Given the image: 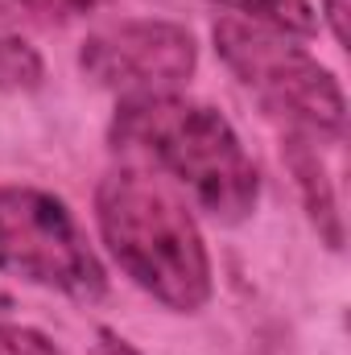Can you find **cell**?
<instances>
[{
	"mask_svg": "<svg viewBox=\"0 0 351 355\" xmlns=\"http://www.w3.org/2000/svg\"><path fill=\"white\" fill-rule=\"evenodd\" d=\"M108 145L124 162L186 190L215 223H244L261 202V166L236 124L186 91L124 95L108 120Z\"/></svg>",
	"mask_w": 351,
	"mask_h": 355,
	"instance_id": "cell-1",
	"label": "cell"
},
{
	"mask_svg": "<svg viewBox=\"0 0 351 355\" xmlns=\"http://www.w3.org/2000/svg\"><path fill=\"white\" fill-rule=\"evenodd\" d=\"M95 227L103 252L141 293L170 314H198L215 293L203 227L166 178L132 162L95 182Z\"/></svg>",
	"mask_w": 351,
	"mask_h": 355,
	"instance_id": "cell-2",
	"label": "cell"
},
{
	"mask_svg": "<svg viewBox=\"0 0 351 355\" xmlns=\"http://www.w3.org/2000/svg\"><path fill=\"white\" fill-rule=\"evenodd\" d=\"M219 62L252 91L281 124H293L310 137L343 141L348 99L331 67H323L298 37L273 33L264 25L219 17L211 25Z\"/></svg>",
	"mask_w": 351,
	"mask_h": 355,
	"instance_id": "cell-3",
	"label": "cell"
},
{
	"mask_svg": "<svg viewBox=\"0 0 351 355\" xmlns=\"http://www.w3.org/2000/svg\"><path fill=\"white\" fill-rule=\"evenodd\" d=\"M0 272L71 302L108 293V268L71 202L29 182H0Z\"/></svg>",
	"mask_w": 351,
	"mask_h": 355,
	"instance_id": "cell-4",
	"label": "cell"
},
{
	"mask_svg": "<svg viewBox=\"0 0 351 355\" xmlns=\"http://www.w3.org/2000/svg\"><path fill=\"white\" fill-rule=\"evenodd\" d=\"M83 79L112 95L182 91L198 71V37L166 17H128L95 29L79 46Z\"/></svg>",
	"mask_w": 351,
	"mask_h": 355,
	"instance_id": "cell-5",
	"label": "cell"
},
{
	"mask_svg": "<svg viewBox=\"0 0 351 355\" xmlns=\"http://www.w3.org/2000/svg\"><path fill=\"white\" fill-rule=\"evenodd\" d=\"M281 162L293 178V190H298L302 211H306L310 227L318 232V240L331 252H343V244H348L343 211H339L335 182L327 174V162L318 153V137H310V132H302L293 124H281Z\"/></svg>",
	"mask_w": 351,
	"mask_h": 355,
	"instance_id": "cell-6",
	"label": "cell"
},
{
	"mask_svg": "<svg viewBox=\"0 0 351 355\" xmlns=\"http://www.w3.org/2000/svg\"><path fill=\"white\" fill-rule=\"evenodd\" d=\"M211 4L223 8L228 17L264 25V29L298 37V42H310L318 33V8L310 0H211Z\"/></svg>",
	"mask_w": 351,
	"mask_h": 355,
	"instance_id": "cell-7",
	"label": "cell"
},
{
	"mask_svg": "<svg viewBox=\"0 0 351 355\" xmlns=\"http://www.w3.org/2000/svg\"><path fill=\"white\" fill-rule=\"evenodd\" d=\"M108 0H0V25H29V29H62L99 12Z\"/></svg>",
	"mask_w": 351,
	"mask_h": 355,
	"instance_id": "cell-8",
	"label": "cell"
},
{
	"mask_svg": "<svg viewBox=\"0 0 351 355\" xmlns=\"http://www.w3.org/2000/svg\"><path fill=\"white\" fill-rule=\"evenodd\" d=\"M42 83H46V62L37 46H29L12 29H0V91H37Z\"/></svg>",
	"mask_w": 351,
	"mask_h": 355,
	"instance_id": "cell-9",
	"label": "cell"
},
{
	"mask_svg": "<svg viewBox=\"0 0 351 355\" xmlns=\"http://www.w3.org/2000/svg\"><path fill=\"white\" fill-rule=\"evenodd\" d=\"M0 355H67L46 331L0 318Z\"/></svg>",
	"mask_w": 351,
	"mask_h": 355,
	"instance_id": "cell-10",
	"label": "cell"
},
{
	"mask_svg": "<svg viewBox=\"0 0 351 355\" xmlns=\"http://www.w3.org/2000/svg\"><path fill=\"white\" fill-rule=\"evenodd\" d=\"M323 4V12H318V25H327L331 29V37H335V46L339 50H348V17H351V0H318Z\"/></svg>",
	"mask_w": 351,
	"mask_h": 355,
	"instance_id": "cell-11",
	"label": "cell"
},
{
	"mask_svg": "<svg viewBox=\"0 0 351 355\" xmlns=\"http://www.w3.org/2000/svg\"><path fill=\"white\" fill-rule=\"evenodd\" d=\"M91 339H95V343H91V355H145L137 343H128L116 327H95Z\"/></svg>",
	"mask_w": 351,
	"mask_h": 355,
	"instance_id": "cell-12",
	"label": "cell"
},
{
	"mask_svg": "<svg viewBox=\"0 0 351 355\" xmlns=\"http://www.w3.org/2000/svg\"><path fill=\"white\" fill-rule=\"evenodd\" d=\"M0 310H12V293H4V289H0Z\"/></svg>",
	"mask_w": 351,
	"mask_h": 355,
	"instance_id": "cell-13",
	"label": "cell"
}]
</instances>
